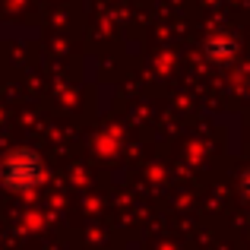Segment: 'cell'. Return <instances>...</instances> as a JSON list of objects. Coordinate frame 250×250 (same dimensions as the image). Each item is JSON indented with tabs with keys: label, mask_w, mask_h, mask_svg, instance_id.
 <instances>
[{
	"label": "cell",
	"mask_w": 250,
	"mask_h": 250,
	"mask_svg": "<svg viewBox=\"0 0 250 250\" xmlns=\"http://www.w3.org/2000/svg\"><path fill=\"white\" fill-rule=\"evenodd\" d=\"M0 181L10 190H29L44 181V165L35 152H13L0 165Z\"/></svg>",
	"instance_id": "1"
}]
</instances>
